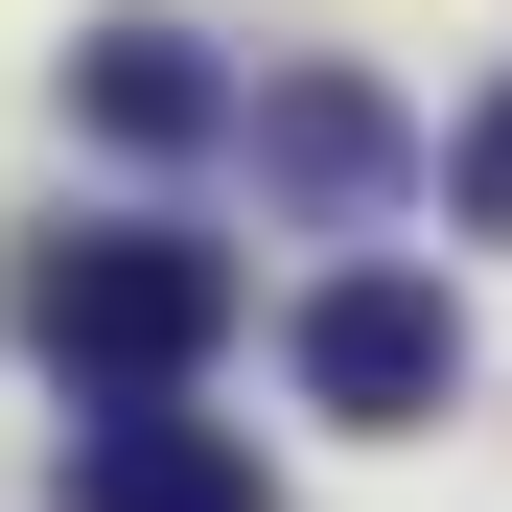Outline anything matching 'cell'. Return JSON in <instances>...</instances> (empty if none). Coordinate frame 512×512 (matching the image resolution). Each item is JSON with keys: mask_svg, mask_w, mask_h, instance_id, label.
<instances>
[{"mask_svg": "<svg viewBox=\"0 0 512 512\" xmlns=\"http://www.w3.org/2000/svg\"><path fill=\"white\" fill-rule=\"evenodd\" d=\"M24 350L163 396V373L233 350V256H210V233H47V256H24Z\"/></svg>", "mask_w": 512, "mask_h": 512, "instance_id": "obj_1", "label": "cell"}, {"mask_svg": "<svg viewBox=\"0 0 512 512\" xmlns=\"http://www.w3.org/2000/svg\"><path fill=\"white\" fill-rule=\"evenodd\" d=\"M303 396L326 419H443L466 396V303L443 280H326L303 303Z\"/></svg>", "mask_w": 512, "mask_h": 512, "instance_id": "obj_2", "label": "cell"}, {"mask_svg": "<svg viewBox=\"0 0 512 512\" xmlns=\"http://www.w3.org/2000/svg\"><path fill=\"white\" fill-rule=\"evenodd\" d=\"M70 117H94L117 163H187V140L233 117V70H210L187 24H94V47H70Z\"/></svg>", "mask_w": 512, "mask_h": 512, "instance_id": "obj_5", "label": "cell"}, {"mask_svg": "<svg viewBox=\"0 0 512 512\" xmlns=\"http://www.w3.org/2000/svg\"><path fill=\"white\" fill-rule=\"evenodd\" d=\"M443 210H466V233H512V94H489V117L443 140Z\"/></svg>", "mask_w": 512, "mask_h": 512, "instance_id": "obj_6", "label": "cell"}, {"mask_svg": "<svg viewBox=\"0 0 512 512\" xmlns=\"http://www.w3.org/2000/svg\"><path fill=\"white\" fill-rule=\"evenodd\" d=\"M256 163H280L303 210H396V187H419L396 94H350V70H280V94H256Z\"/></svg>", "mask_w": 512, "mask_h": 512, "instance_id": "obj_4", "label": "cell"}, {"mask_svg": "<svg viewBox=\"0 0 512 512\" xmlns=\"http://www.w3.org/2000/svg\"><path fill=\"white\" fill-rule=\"evenodd\" d=\"M70 512H256V443L187 419V373H163V396H117V419H70Z\"/></svg>", "mask_w": 512, "mask_h": 512, "instance_id": "obj_3", "label": "cell"}]
</instances>
